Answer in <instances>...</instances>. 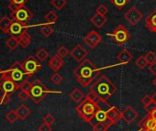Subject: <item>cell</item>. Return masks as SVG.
I'll list each match as a JSON object with an SVG mask.
<instances>
[{
    "label": "cell",
    "mask_w": 156,
    "mask_h": 131,
    "mask_svg": "<svg viewBox=\"0 0 156 131\" xmlns=\"http://www.w3.org/2000/svg\"><path fill=\"white\" fill-rule=\"evenodd\" d=\"M100 122H105L107 123L109 126H111L113 124L110 122V120L108 117V114L106 111H102V110H98L97 113L95 114L94 117L90 120L89 124L93 126L94 125H96L97 123H100Z\"/></svg>",
    "instance_id": "cell-15"
},
{
    "label": "cell",
    "mask_w": 156,
    "mask_h": 131,
    "mask_svg": "<svg viewBox=\"0 0 156 131\" xmlns=\"http://www.w3.org/2000/svg\"><path fill=\"white\" fill-rule=\"evenodd\" d=\"M33 16H34L33 13L26 6L19 8L17 10L11 12V15H10L11 19L14 21H18L20 23H24V24H27V22H29L33 18Z\"/></svg>",
    "instance_id": "cell-8"
},
{
    "label": "cell",
    "mask_w": 156,
    "mask_h": 131,
    "mask_svg": "<svg viewBox=\"0 0 156 131\" xmlns=\"http://www.w3.org/2000/svg\"><path fill=\"white\" fill-rule=\"evenodd\" d=\"M108 9L104 5H100V6H98L97 8V13L99 14V15L105 16V15L108 14Z\"/></svg>",
    "instance_id": "cell-40"
},
{
    "label": "cell",
    "mask_w": 156,
    "mask_h": 131,
    "mask_svg": "<svg viewBox=\"0 0 156 131\" xmlns=\"http://www.w3.org/2000/svg\"><path fill=\"white\" fill-rule=\"evenodd\" d=\"M99 72L100 70L97 69L95 64L89 59H86L80 62L73 74L82 86L87 87L100 75Z\"/></svg>",
    "instance_id": "cell-1"
},
{
    "label": "cell",
    "mask_w": 156,
    "mask_h": 131,
    "mask_svg": "<svg viewBox=\"0 0 156 131\" xmlns=\"http://www.w3.org/2000/svg\"><path fill=\"white\" fill-rule=\"evenodd\" d=\"M20 88V85H18L12 79H3L2 82L0 83V90L3 93L12 95Z\"/></svg>",
    "instance_id": "cell-13"
},
{
    "label": "cell",
    "mask_w": 156,
    "mask_h": 131,
    "mask_svg": "<svg viewBox=\"0 0 156 131\" xmlns=\"http://www.w3.org/2000/svg\"><path fill=\"white\" fill-rule=\"evenodd\" d=\"M6 44H7V46H8L10 50H15V49L20 45V43H19V39L10 36V37L8 39V40L6 41Z\"/></svg>",
    "instance_id": "cell-29"
},
{
    "label": "cell",
    "mask_w": 156,
    "mask_h": 131,
    "mask_svg": "<svg viewBox=\"0 0 156 131\" xmlns=\"http://www.w3.org/2000/svg\"><path fill=\"white\" fill-rule=\"evenodd\" d=\"M30 41H31V35L29 34L28 32L25 33V34H23V35L19 39L20 46L21 48H23V49L27 48V47L30 45Z\"/></svg>",
    "instance_id": "cell-25"
},
{
    "label": "cell",
    "mask_w": 156,
    "mask_h": 131,
    "mask_svg": "<svg viewBox=\"0 0 156 131\" xmlns=\"http://www.w3.org/2000/svg\"><path fill=\"white\" fill-rule=\"evenodd\" d=\"M69 54V50H67V48H65L64 46H61L58 50H57V55H59L62 58L66 57Z\"/></svg>",
    "instance_id": "cell-39"
},
{
    "label": "cell",
    "mask_w": 156,
    "mask_h": 131,
    "mask_svg": "<svg viewBox=\"0 0 156 131\" xmlns=\"http://www.w3.org/2000/svg\"><path fill=\"white\" fill-rule=\"evenodd\" d=\"M21 67L30 76H32L41 69V63L36 56L30 55L21 62Z\"/></svg>",
    "instance_id": "cell-7"
},
{
    "label": "cell",
    "mask_w": 156,
    "mask_h": 131,
    "mask_svg": "<svg viewBox=\"0 0 156 131\" xmlns=\"http://www.w3.org/2000/svg\"><path fill=\"white\" fill-rule=\"evenodd\" d=\"M31 85H32V83H30L28 80H25V81H23L20 84V90H25V91H28L30 93V88H31Z\"/></svg>",
    "instance_id": "cell-38"
},
{
    "label": "cell",
    "mask_w": 156,
    "mask_h": 131,
    "mask_svg": "<svg viewBox=\"0 0 156 131\" xmlns=\"http://www.w3.org/2000/svg\"><path fill=\"white\" fill-rule=\"evenodd\" d=\"M108 100H104V99H101V98H98L95 103H96V105H97V108L98 110H102V111H108L112 105H109L108 102Z\"/></svg>",
    "instance_id": "cell-24"
},
{
    "label": "cell",
    "mask_w": 156,
    "mask_h": 131,
    "mask_svg": "<svg viewBox=\"0 0 156 131\" xmlns=\"http://www.w3.org/2000/svg\"><path fill=\"white\" fill-rule=\"evenodd\" d=\"M151 102H153V101H152V97H151V95H145L142 97V99H141V103L143 104V105H144V106L148 105H149V104H151Z\"/></svg>",
    "instance_id": "cell-44"
},
{
    "label": "cell",
    "mask_w": 156,
    "mask_h": 131,
    "mask_svg": "<svg viewBox=\"0 0 156 131\" xmlns=\"http://www.w3.org/2000/svg\"><path fill=\"white\" fill-rule=\"evenodd\" d=\"M136 65L138 66L139 69L144 70V69L148 66V65H149V63H148V61H147L145 56H140V57H139V58L137 59V60H136Z\"/></svg>",
    "instance_id": "cell-30"
},
{
    "label": "cell",
    "mask_w": 156,
    "mask_h": 131,
    "mask_svg": "<svg viewBox=\"0 0 156 131\" xmlns=\"http://www.w3.org/2000/svg\"><path fill=\"white\" fill-rule=\"evenodd\" d=\"M132 58H133L132 54L128 50H126V49L122 50L121 51H119L117 54V59L120 62V64H127V63H129L132 60Z\"/></svg>",
    "instance_id": "cell-19"
},
{
    "label": "cell",
    "mask_w": 156,
    "mask_h": 131,
    "mask_svg": "<svg viewBox=\"0 0 156 131\" xmlns=\"http://www.w3.org/2000/svg\"><path fill=\"white\" fill-rule=\"evenodd\" d=\"M148 114L150 115V116H151L152 119L156 120V108H154L153 110H151V112H149Z\"/></svg>",
    "instance_id": "cell-48"
},
{
    "label": "cell",
    "mask_w": 156,
    "mask_h": 131,
    "mask_svg": "<svg viewBox=\"0 0 156 131\" xmlns=\"http://www.w3.org/2000/svg\"><path fill=\"white\" fill-rule=\"evenodd\" d=\"M140 131H145V129H144V128H142V127H141V128H140Z\"/></svg>",
    "instance_id": "cell-52"
},
{
    "label": "cell",
    "mask_w": 156,
    "mask_h": 131,
    "mask_svg": "<svg viewBox=\"0 0 156 131\" xmlns=\"http://www.w3.org/2000/svg\"><path fill=\"white\" fill-rule=\"evenodd\" d=\"M10 101V95L3 93V95L0 96V105H7Z\"/></svg>",
    "instance_id": "cell-37"
},
{
    "label": "cell",
    "mask_w": 156,
    "mask_h": 131,
    "mask_svg": "<svg viewBox=\"0 0 156 131\" xmlns=\"http://www.w3.org/2000/svg\"><path fill=\"white\" fill-rule=\"evenodd\" d=\"M92 127H93V131H108L109 126L105 122H100V123H97Z\"/></svg>",
    "instance_id": "cell-32"
},
{
    "label": "cell",
    "mask_w": 156,
    "mask_h": 131,
    "mask_svg": "<svg viewBox=\"0 0 156 131\" xmlns=\"http://www.w3.org/2000/svg\"><path fill=\"white\" fill-rule=\"evenodd\" d=\"M13 22V19H11V17L9 16H4L0 19V30L8 33L9 32V29L11 25V23Z\"/></svg>",
    "instance_id": "cell-21"
},
{
    "label": "cell",
    "mask_w": 156,
    "mask_h": 131,
    "mask_svg": "<svg viewBox=\"0 0 156 131\" xmlns=\"http://www.w3.org/2000/svg\"><path fill=\"white\" fill-rule=\"evenodd\" d=\"M154 108H156V104L154 103V102H151V104H149L148 105H146V106H144V109L149 113V112H151V110H153Z\"/></svg>",
    "instance_id": "cell-46"
},
{
    "label": "cell",
    "mask_w": 156,
    "mask_h": 131,
    "mask_svg": "<svg viewBox=\"0 0 156 131\" xmlns=\"http://www.w3.org/2000/svg\"><path fill=\"white\" fill-rule=\"evenodd\" d=\"M54 121H55V117H54L51 114H47V115H45L44 117H43V123L51 125Z\"/></svg>",
    "instance_id": "cell-42"
},
{
    "label": "cell",
    "mask_w": 156,
    "mask_h": 131,
    "mask_svg": "<svg viewBox=\"0 0 156 131\" xmlns=\"http://www.w3.org/2000/svg\"><path fill=\"white\" fill-rule=\"evenodd\" d=\"M149 70L153 75H156V62L152 64H149Z\"/></svg>",
    "instance_id": "cell-47"
},
{
    "label": "cell",
    "mask_w": 156,
    "mask_h": 131,
    "mask_svg": "<svg viewBox=\"0 0 156 131\" xmlns=\"http://www.w3.org/2000/svg\"><path fill=\"white\" fill-rule=\"evenodd\" d=\"M18 97L22 101H26L27 99L30 98V93L25 90H20V92L18 95Z\"/></svg>",
    "instance_id": "cell-41"
},
{
    "label": "cell",
    "mask_w": 156,
    "mask_h": 131,
    "mask_svg": "<svg viewBox=\"0 0 156 131\" xmlns=\"http://www.w3.org/2000/svg\"><path fill=\"white\" fill-rule=\"evenodd\" d=\"M76 111L78 113V115L83 120L89 123L90 120L94 117L95 114L97 113L98 108H97L96 103L86 96L85 99L77 105Z\"/></svg>",
    "instance_id": "cell-4"
},
{
    "label": "cell",
    "mask_w": 156,
    "mask_h": 131,
    "mask_svg": "<svg viewBox=\"0 0 156 131\" xmlns=\"http://www.w3.org/2000/svg\"><path fill=\"white\" fill-rule=\"evenodd\" d=\"M107 36L110 37L113 39V40L119 45L122 46L124 45L129 39H130V34L129 30L123 26V25H119L112 33H108Z\"/></svg>",
    "instance_id": "cell-6"
},
{
    "label": "cell",
    "mask_w": 156,
    "mask_h": 131,
    "mask_svg": "<svg viewBox=\"0 0 156 131\" xmlns=\"http://www.w3.org/2000/svg\"><path fill=\"white\" fill-rule=\"evenodd\" d=\"M145 58L149 64H152L156 62V53L153 51H148V53L145 55Z\"/></svg>",
    "instance_id": "cell-35"
},
{
    "label": "cell",
    "mask_w": 156,
    "mask_h": 131,
    "mask_svg": "<svg viewBox=\"0 0 156 131\" xmlns=\"http://www.w3.org/2000/svg\"><path fill=\"white\" fill-rule=\"evenodd\" d=\"M143 18L142 13L136 8L132 7L129 9V11L124 15V19L131 25V26H136L140 19Z\"/></svg>",
    "instance_id": "cell-10"
},
{
    "label": "cell",
    "mask_w": 156,
    "mask_h": 131,
    "mask_svg": "<svg viewBox=\"0 0 156 131\" xmlns=\"http://www.w3.org/2000/svg\"><path fill=\"white\" fill-rule=\"evenodd\" d=\"M36 58L40 60V61H45L48 57H49V51L46 49H40L37 52H36Z\"/></svg>",
    "instance_id": "cell-27"
},
{
    "label": "cell",
    "mask_w": 156,
    "mask_h": 131,
    "mask_svg": "<svg viewBox=\"0 0 156 131\" xmlns=\"http://www.w3.org/2000/svg\"><path fill=\"white\" fill-rule=\"evenodd\" d=\"M152 84H153V85H154V86L156 87V77H155V78H154V79L152 80Z\"/></svg>",
    "instance_id": "cell-51"
},
{
    "label": "cell",
    "mask_w": 156,
    "mask_h": 131,
    "mask_svg": "<svg viewBox=\"0 0 156 131\" xmlns=\"http://www.w3.org/2000/svg\"><path fill=\"white\" fill-rule=\"evenodd\" d=\"M110 2L119 10H121L129 2V0H110Z\"/></svg>",
    "instance_id": "cell-33"
},
{
    "label": "cell",
    "mask_w": 156,
    "mask_h": 131,
    "mask_svg": "<svg viewBox=\"0 0 156 131\" xmlns=\"http://www.w3.org/2000/svg\"><path fill=\"white\" fill-rule=\"evenodd\" d=\"M155 1H156V0H155Z\"/></svg>",
    "instance_id": "cell-53"
},
{
    "label": "cell",
    "mask_w": 156,
    "mask_h": 131,
    "mask_svg": "<svg viewBox=\"0 0 156 131\" xmlns=\"http://www.w3.org/2000/svg\"><path fill=\"white\" fill-rule=\"evenodd\" d=\"M30 77V76L22 69L20 61L14 62L3 73V79H12L18 85H20L23 81L28 80Z\"/></svg>",
    "instance_id": "cell-3"
},
{
    "label": "cell",
    "mask_w": 156,
    "mask_h": 131,
    "mask_svg": "<svg viewBox=\"0 0 156 131\" xmlns=\"http://www.w3.org/2000/svg\"><path fill=\"white\" fill-rule=\"evenodd\" d=\"M51 81L54 84H56V85H58V84H60L61 83H62V76L60 74H58L57 72L54 74H52V76L51 77Z\"/></svg>",
    "instance_id": "cell-36"
},
{
    "label": "cell",
    "mask_w": 156,
    "mask_h": 131,
    "mask_svg": "<svg viewBox=\"0 0 156 131\" xmlns=\"http://www.w3.org/2000/svg\"><path fill=\"white\" fill-rule=\"evenodd\" d=\"M84 41L89 48L95 49L102 41V37L98 31L91 30L89 33L86 35V37L84 38Z\"/></svg>",
    "instance_id": "cell-11"
},
{
    "label": "cell",
    "mask_w": 156,
    "mask_h": 131,
    "mask_svg": "<svg viewBox=\"0 0 156 131\" xmlns=\"http://www.w3.org/2000/svg\"><path fill=\"white\" fill-rule=\"evenodd\" d=\"M63 63H64L63 59L56 54V55L52 56L50 59V60H49V66H50V68L52 71H54L56 73L60 69H62V67L63 66Z\"/></svg>",
    "instance_id": "cell-16"
},
{
    "label": "cell",
    "mask_w": 156,
    "mask_h": 131,
    "mask_svg": "<svg viewBox=\"0 0 156 131\" xmlns=\"http://www.w3.org/2000/svg\"><path fill=\"white\" fill-rule=\"evenodd\" d=\"M66 3H67L66 0H51V5H52V7L56 10H58V11L62 10L65 7Z\"/></svg>",
    "instance_id": "cell-31"
},
{
    "label": "cell",
    "mask_w": 156,
    "mask_h": 131,
    "mask_svg": "<svg viewBox=\"0 0 156 131\" xmlns=\"http://www.w3.org/2000/svg\"><path fill=\"white\" fill-rule=\"evenodd\" d=\"M6 119L10 122V123H15L18 119H19V116H18V114L16 112V110H12V111H9L7 115H6Z\"/></svg>",
    "instance_id": "cell-34"
},
{
    "label": "cell",
    "mask_w": 156,
    "mask_h": 131,
    "mask_svg": "<svg viewBox=\"0 0 156 131\" xmlns=\"http://www.w3.org/2000/svg\"><path fill=\"white\" fill-rule=\"evenodd\" d=\"M10 4H14L18 7H23L25 6L29 0H9Z\"/></svg>",
    "instance_id": "cell-43"
},
{
    "label": "cell",
    "mask_w": 156,
    "mask_h": 131,
    "mask_svg": "<svg viewBox=\"0 0 156 131\" xmlns=\"http://www.w3.org/2000/svg\"><path fill=\"white\" fill-rule=\"evenodd\" d=\"M70 98L74 102V103H81L84 99H85V95L84 93L82 91H80L79 89L75 88L70 95H69Z\"/></svg>",
    "instance_id": "cell-23"
},
{
    "label": "cell",
    "mask_w": 156,
    "mask_h": 131,
    "mask_svg": "<svg viewBox=\"0 0 156 131\" xmlns=\"http://www.w3.org/2000/svg\"><path fill=\"white\" fill-rule=\"evenodd\" d=\"M16 112L18 114V116L20 119L21 120H25L30 115V109L26 106L25 105H20L17 109H16Z\"/></svg>",
    "instance_id": "cell-22"
},
{
    "label": "cell",
    "mask_w": 156,
    "mask_h": 131,
    "mask_svg": "<svg viewBox=\"0 0 156 131\" xmlns=\"http://www.w3.org/2000/svg\"><path fill=\"white\" fill-rule=\"evenodd\" d=\"M70 54L77 62L80 63L84 60H86V57L87 56L88 51L81 44H78L70 51Z\"/></svg>",
    "instance_id": "cell-12"
},
{
    "label": "cell",
    "mask_w": 156,
    "mask_h": 131,
    "mask_svg": "<svg viewBox=\"0 0 156 131\" xmlns=\"http://www.w3.org/2000/svg\"><path fill=\"white\" fill-rule=\"evenodd\" d=\"M121 116L122 119L127 123V124H131L138 116V112L131 107L130 105H128L124 108V110L121 112Z\"/></svg>",
    "instance_id": "cell-14"
},
{
    "label": "cell",
    "mask_w": 156,
    "mask_h": 131,
    "mask_svg": "<svg viewBox=\"0 0 156 131\" xmlns=\"http://www.w3.org/2000/svg\"><path fill=\"white\" fill-rule=\"evenodd\" d=\"M39 131H52V127L50 124H46V123H43L41 126H39L38 128Z\"/></svg>",
    "instance_id": "cell-45"
},
{
    "label": "cell",
    "mask_w": 156,
    "mask_h": 131,
    "mask_svg": "<svg viewBox=\"0 0 156 131\" xmlns=\"http://www.w3.org/2000/svg\"><path fill=\"white\" fill-rule=\"evenodd\" d=\"M44 19L47 21V24H54L58 20V15L53 11H49L45 15Z\"/></svg>",
    "instance_id": "cell-28"
},
{
    "label": "cell",
    "mask_w": 156,
    "mask_h": 131,
    "mask_svg": "<svg viewBox=\"0 0 156 131\" xmlns=\"http://www.w3.org/2000/svg\"><path fill=\"white\" fill-rule=\"evenodd\" d=\"M3 73H4V71L0 68V83H1L2 80H3Z\"/></svg>",
    "instance_id": "cell-49"
},
{
    "label": "cell",
    "mask_w": 156,
    "mask_h": 131,
    "mask_svg": "<svg viewBox=\"0 0 156 131\" xmlns=\"http://www.w3.org/2000/svg\"><path fill=\"white\" fill-rule=\"evenodd\" d=\"M107 114H108V119L110 120V122L113 125L117 124L120 119H122L121 112L119 110V108L117 106H112L108 111H107Z\"/></svg>",
    "instance_id": "cell-17"
},
{
    "label": "cell",
    "mask_w": 156,
    "mask_h": 131,
    "mask_svg": "<svg viewBox=\"0 0 156 131\" xmlns=\"http://www.w3.org/2000/svg\"><path fill=\"white\" fill-rule=\"evenodd\" d=\"M53 32H54V29H53V28L51 26V24H43L42 27L41 28V33L45 38L50 37Z\"/></svg>",
    "instance_id": "cell-26"
},
{
    "label": "cell",
    "mask_w": 156,
    "mask_h": 131,
    "mask_svg": "<svg viewBox=\"0 0 156 131\" xmlns=\"http://www.w3.org/2000/svg\"><path fill=\"white\" fill-rule=\"evenodd\" d=\"M90 91L94 92L98 98L108 100L117 92V86L107 76L99 75L94 81Z\"/></svg>",
    "instance_id": "cell-2"
},
{
    "label": "cell",
    "mask_w": 156,
    "mask_h": 131,
    "mask_svg": "<svg viewBox=\"0 0 156 131\" xmlns=\"http://www.w3.org/2000/svg\"><path fill=\"white\" fill-rule=\"evenodd\" d=\"M145 26L150 31L156 34V9L145 19Z\"/></svg>",
    "instance_id": "cell-18"
},
{
    "label": "cell",
    "mask_w": 156,
    "mask_h": 131,
    "mask_svg": "<svg viewBox=\"0 0 156 131\" xmlns=\"http://www.w3.org/2000/svg\"><path fill=\"white\" fill-rule=\"evenodd\" d=\"M50 93H52V92L50 91L40 80H35L32 83V85L30 91V98H31V100L35 104H39Z\"/></svg>",
    "instance_id": "cell-5"
},
{
    "label": "cell",
    "mask_w": 156,
    "mask_h": 131,
    "mask_svg": "<svg viewBox=\"0 0 156 131\" xmlns=\"http://www.w3.org/2000/svg\"><path fill=\"white\" fill-rule=\"evenodd\" d=\"M151 97H152V101H153V102L156 104V92H155V93H154V94L151 95Z\"/></svg>",
    "instance_id": "cell-50"
},
{
    "label": "cell",
    "mask_w": 156,
    "mask_h": 131,
    "mask_svg": "<svg viewBox=\"0 0 156 131\" xmlns=\"http://www.w3.org/2000/svg\"><path fill=\"white\" fill-rule=\"evenodd\" d=\"M29 28L30 27L27 24L20 23V22L13 20V22L11 23V25H10V27L9 29L8 34H9L12 37H15L17 39H20L23 34L28 32Z\"/></svg>",
    "instance_id": "cell-9"
},
{
    "label": "cell",
    "mask_w": 156,
    "mask_h": 131,
    "mask_svg": "<svg viewBox=\"0 0 156 131\" xmlns=\"http://www.w3.org/2000/svg\"><path fill=\"white\" fill-rule=\"evenodd\" d=\"M90 21L92 22V24L95 27H97V28L99 29V28H102L106 24V22L108 21V19H107V18L105 16H102V15H99V14L96 13L90 19Z\"/></svg>",
    "instance_id": "cell-20"
}]
</instances>
